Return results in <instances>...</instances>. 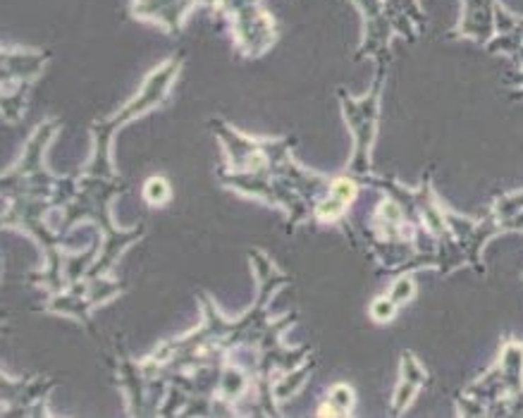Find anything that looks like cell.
<instances>
[{"mask_svg": "<svg viewBox=\"0 0 523 418\" xmlns=\"http://www.w3.org/2000/svg\"><path fill=\"white\" fill-rule=\"evenodd\" d=\"M351 192H354V187H351L349 182H339V185L335 187V192H332L335 196L320 208V218H332V215H337L339 211H342V206L346 204V201L351 199Z\"/></svg>", "mask_w": 523, "mask_h": 418, "instance_id": "1", "label": "cell"}]
</instances>
